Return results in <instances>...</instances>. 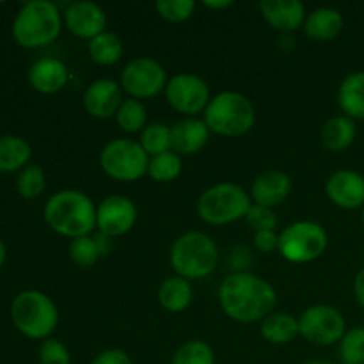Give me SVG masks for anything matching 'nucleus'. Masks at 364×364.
<instances>
[{
	"instance_id": "1",
	"label": "nucleus",
	"mask_w": 364,
	"mask_h": 364,
	"mask_svg": "<svg viewBox=\"0 0 364 364\" xmlns=\"http://www.w3.org/2000/svg\"><path fill=\"white\" fill-rule=\"evenodd\" d=\"M219 301L230 318L252 323L265 320L274 311L277 294L269 281L247 272H235L220 284Z\"/></svg>"
},
{
	"instance_id": "2",
	"label": "nucleus",
	"mask_w": 364,
	"mask_h": 364,
	"mask_svg": "<svg viewBox=\"0 0 364 364\" xmlns=\"http://www.w3.org/2000/svg\"><path fill=\"white\" fill-rule=\"evenodd\" d=\"M45 220L55 233L70 238L87 237L96 228V208L78 191H63L45 205Z\"/></svg>"
},
{
	"instance_id": "3",
	"label": "nucleus",
	"mask_w": 364,
	"mask_h": 364,
	"mask_svg": "<svg viewBox=\"0 0 364 364\" xmlns=\"http://www.w3.org/2000/svg\"><path fill=\"white\" fill-rule=\"evenodd\" d=\"M219 249L205 233L188 231L171 247V265L183 279H203L215 270Z\"/></svg>"
},
{
	"instance_id": "4",
	"label": "nucleus",
	"mask_w": 364,
	"mask_h": 364,
	"mask_svg": "<svg viewBox=\"0 0 364 364\" xmlns=\"http://www.w3.org/2000/svg\"><path fill=\"white\" fill-rule=\"evenodd\" d=\"M256 119L251 100L240 92L224 91L210 100L205 110V123L210 132L226 137L247 134Z\"/></svg>"
},
{
	"instance_id": "5",
	"label": "nucleus",
	"mask_w": 364,
	"mask_h": 364,
	"mask_svg": "<svg viewBox=\"0 0 364 364\" xmlns=\"http://www.w3.org/2000/svg\"><path fill=\"white\" fill-rule=\"evenodd\" d=\"M60 32V14L55 4L48 0L27 2L13 23V36L25 48H41L50 45Z\"/></svg>"
},
{
	"instance_id": "6",
	"label": "nucleus",
	"mask_w": 364,
	"mask_h": 364,
	"mask_svg": "<svg viewBox=\"0 0 364 364\" xmlns=\"http://www.w3.org/2000/svg\"><path fill=\"white\" fill-rule=\"evenodd\" d=\"M11 318L14 326L32 340H45L57 327L59 313L48 295L41 291H21L11 306Z\"/></svg>"
},
{
	"instance_id": "7",
	"label": "nucleus",
	"mask_w": 364,
	"mask_h": 364,
	"mask_svg": "<svg viewBox=\"0 0 364 364\" xmlns=\"http://www.w3.org/2000/svg\"><path fill=\"white\" fill-rule=\"evenodd\" d=\"M251 206V198L235 183L213 185L198 199L199 217L212 226H224L242 219Z\"/></svg>"
},
{
	"instance_id": "8",
	"label": "nucleus",
	"mask_w": 364,
	"mask_h": 364,
	"mask_svg": "<svg viewBox=\"0 0 364 364\" xmlns=\"http://www.w3.org/2000/svg\"><path fill=\"white\" fill-rule=\"evenodd\" d=\"M100 166L107 176L119 181H135L148 174L149 156L141 142L132 139L110 141L100 155Z\"/></svg>"
},
{
	"instance_id": "9",
	"label": "nucleus",
	"mask_w": 364,
	"mask_h": 364,
	"mask_svg": "<svg viewBox=\"0 0 364 364\" xmlns=\"http://www.w3.org/2000/svg\"><path fill=\"white\" fill-rule=\"evenodd\" d=\"M327 247V233L318 223L301 220L281 233L279 251L291 263H309L323 255Z\"/></svg>"
},
{
	"instance_id": "10",
	"label": "nucleus",
	"mask_w": 364,
	"mask_h": 364,
	"mask_svg": "<svg viewBox=\"0 0 364 364\" xmlns=\"http://www.w3.org/2000/svg\"><path fill=\"white\" fill-rule=\"evenodd\" d=\"M301 336L318 347H329L345 336V318L336 308L316 304L306 309L299 320Z\"/></svg>"
},
{
	"instance_id": "11",
	"label": "nucleus",
	"mask_w": 364,
	"mask_h": 364,
	"mask_svg": "<svg viewBox=\"0 0 364 364\" xmlns=\"http://www.w3.org/2000/svg\"><path fill=\"white\" fill-rule=\"evenodd\" d=\"M167 85L164 68L148 57H137L124 66L121 73V89L134 100L153 98Z\"/></svg>"
},
{
	"instance_id": "12",
	"label": "nucleus",
	"mask_w": 364,
	"mask_h": 364,
	"mask_svg": "<svg viewBox=\"0 0 364 364\" xmlns=\"http://www.w3.org/2000/svg\"><path fill=\"white\" fill-rule=\"evenodd\" d=\"M169 105L181 114H198L206 110L210 103V89L203 78L191 73L176 75L166 85Z\"/></svg>"
},
{
	"instance_id": "13",
	"label": "nucleus",
	"mask_w": 364,
	"mask_h": 364,
	"mask_svg": "<svg viewBox=\"0 0 364 364\" xmlns=\"http://www.w3.org/2000/svg\"><path fill=\"white\" fill-rule=\"evenodd\" d=\"M137 208L127 196H109L96 210V226L107 237H121L134 228Z\"/></svg>"
},
{
	"instance_id": "14",
	"label": "nucleus",
	"mask_w": 364,
	"mask_h": 364,
	"mask_svg": "<svg viewBox=\"0 0 364 364\" xmlns=\"http://www.w3.org/2000/svg\"><path fill=\"white\" fill-rule=\"evenodd\" d=\"M326 194L340 208H359L364 205V178L350 169L336 171L327 180Z\"/></svg>"
},
{
	"instance_id": "15",
	"label": "nucleus",
	"mask_w": 364,
	"mask_h": 364,
	"mask_svg": "<svg viewBox=\"0 0 364 364\" xmlns=\"http://www.w3.org/2000/svg\"><path fill=\"white\" fill-rule=\"evenodd\" d=\"M64 23L77 38L95 39L105 28L107 16L98 4L82 0L68 7L64 13Z\"/></svg>"
},
{
	"instance_id": "16",
	"label": "nucleus",
	"mask_w": 364,
	"mask_h": 364,
	"mask_svg": "<svg viewBox=\"0 0 364 364\" xmlns=\"http://www.w3.org/2000/svg\"><path fill=\"white\" fill-rule=\"evenodd\" d=\"M121 103H123V92L121 85L109 78L95 80L84 92V109L89 116L107 119L117 114Z\"/></svg>"
},
{
	"instance_id": "17",
	"label": "nucleus",
	"mask_w": 364,
	"mask_h": 364,
	"mask_svg": "<svg viewBox=\"0 0 364 364\" xmlns=\"http://www.w3.org/2000/svg\"><path fill=\"white\" fill-rule=\"evenodd\" d=\"M263 18L281 32H294L304 23L306 9L299 0H263L259 2Z\"/></svg>"
},
{
	"instance_id": "18",
	"label": "nucleus",
	"mask_w": 364,
	"mask_h": 364,
	"mask_svg": "<svg viewBox=\"0 0 364 364\" xmlns=\"http://www.w3.org/2000/svg\"><path fill=\"white\" fill-rule=\"evenodd\" d=\"M210 137V128L205 121L187 117L171 128V149L178 155H192L205 148Z\"/></svg>"
},
{
	"instance_id": "19",
	"label": "nucleus",
	"mask_w": 364,
	"mask_h": 364,
	"mask_svg": "<svg viewBox=\"0 0 364 364\" xmlns=\"http://www.w3.org/2000/svg\"><path fill=\"white\" fill-rule=\"evenodd\" d=\"M68 78H70V71H68L66 64L60 63L59 59H52V57L36 60L28 71L31 85L43 95H53V92L60 91L68 84Z\"/></svg>"
},
{
	"instance_id": "20",
	"label": "nucleus",
	"mask_w": 364,
	"mask_h": 364,
	"mask_svg": "<svg viewBox=\"0 0 364 364\" xmlns=\"http://www.w3.org/2000/svg\"><path fill=\"white\" fill-rule=\"evenodd\" d=\"M291 192V180L281 171H267L259 174L251 188V196L256 205L272 206L281 205Z\"/></svg>"
},
{
	"instance_id": "21",
	"label": "nucleus",
	"mask_w": 364,
	"mask_h": 364,
	"mask_svg": "<svg viewBox=\"0 0 364 364\" xmlns=\"http://www.w3.org/2000/svg\"><path fill=\"white\" fill-rule=\"evenodd\" d=\"M343 31V16L340 11L320 7L308 14L304 20V32L315 41H331Z\"/></svg>"
},
{
	"instance_id": "22",
	"label": "nucleus",
	"mask_w": 364,
	"mask_h": 364,
	"mask_svg": "<svg viewBox=\"0 0 364 364\" xmlns=\"http://www.w3.org/2000/svg\"><path fill=\"white\" fill-rule=\"evenodd\" d=\"M338 103L350 119H364V71L345 78L338 91Z\"/></svg>"
},
{
	"instance_id": "23",
	"label": "nucleus",
	"mask_w": 364,
	"mask_h": 364,
	"mask_svg": "<svg viewBox=\"0 0 364 364\" xmlns=\"http://www.w3.org/2000/svg\"><path fill=\"white\" fill-rule=\"evenodd\" d=\"M322 144L331 151H345L355 139V123L348 116H336L326 121L320 132Z\"/></svg>"
},
{
	"instance_id": "24",
	"label": "nucleus",
	"mask_w": 364,
	"mask_h": 364,
	"mask_svg": "<svg viewBox=\"0 0 364 364\" xmlns=\"http://www.w3.org/2000/svg\"><path fill=\"white\" fill-rule=\"evenodd\" d=\"M301 334L299 320L288 313H274L262 323L263 340L272 345H287Z\"/></svg>"
},
{
	"instance_id": "25",
	"label": "nucleus",
	"mask_w": 364,
	"mask_h": 364,
	"mask_svg": "<svg viewBox=\"0 0 364 364\" xmlns=\"http://www.w3.org/2000/svg\"><path fill=\"white\" fill-rule=\"evenodd\" d=\"M159 302L169 313H180L192 302V287L183 277H169L160 284Z\"/></svg>"
},
{
	"instance_id": "26",
	"label": "nucleus",
	"mask_w": 364,
	"mask_h": 364,
	"mask_svg": "<svg viewBox=\"0 0 364 364\" xmlns=\"http://www.w3.org/2000/svg\"><path fill=\"white\" fill-rule=\"evenodd\" d=\"M31 159V146L14 135L0 137V173H13L21 169Z\"/></svg>"
},
{
	"instance_id": "27",
	"label": "nucleus",
	"mask_w": 364,
	"mask_h": 364,
	"mask_svg": "<svg viewBox=\"0 0 364 364\" xmlns=\"http://www.w3.org/2000/svg\"><path fill=\"white\" fill-rule=\"evenodd\" d=\"M89 55L96 64L110 66V64H116L123 55V43L112 32H102L89 43Z\"/></svg>"
},
{
	"instance_id": "28",
	"label": "nucleus",
	"mask_w": 364,
	"mask_h": 364,
	"mask_svg": "<svg viewBox=\"0 0 364 364\" xmlns=\"http://www.w3.org/2000/svg\"><path fill=\"white\" fill-rule=\"evenodd\" d=\"M181 167H183L181 156L174 151H166L149 159L148 174L151 180L166 183V181H173L180 176Z\"/></svg>"
},
{
	"instance_id": "29",
	"label": "nucleus",
	"mask_w": 364,
	"mask_h": 364,
	"mask_svg": "<svg viewBox=\"0 0 364 364\" xmlns=\"http://www.w3.org/2000/svg\"><path fill=\"white\" fill-rule=\"evenodd\" d=\"M116 117L121 130L128 132V134H135V132H141L146 128L148 114H146L144 105H142L139 100L130 98V100H124V102L121 103Z\"/></svg>"
},
{
	"instance_id": "30",
	"label": "nucleus",
	"mask_w": 364,
	"mask_h": 364,
	"mask_svg": "<svg viewBox=\"0 0 364 364\" xmlns=\"http://www.w3.org/2000/svg\"><path fill=\"white\" fill-rule=\"evenodd\" d=\"M141 146L148 156L171 151V128L164 123H153L142 130Z\"/></svg>"
},
{
	"instance_id": "31",
	"label": "nucleus",
	"mask_w": 364,
	"mask_h": 364,
	"mask_svg": "<svg viewBox=\"0 0 364 364\" xmlns=\"http://www.w3.org/2000/svg\"><path fill=\"white\" fill-rule=\"evenodd\" d=\"M173 364H215V355L208 343L191 340L174 352Z\"/></svg>"
},
{
	"instance_id": "32",
	"label": "nucleus",
	"mask_w": 364,
	"mask_h": 364,
	"mask_svg": "<svg viewBox=\"0 0 364 364\" xmlns=\"http://www.w3.org/2000/svg\"><path fill=\"white\" fill-rule=\"evenodd\" d=\"M18 192L25 199H36L43 194L46 187V178L41 167L28 166L20 173L16 180Z\"/></svg>"
},
{
	"instance_id": "33",
	"label": "nucleus",
	"mask_w": 364,
	"mask_h": 364,
	"mask_svg": "<svg viewBox=\"0 0 364 364\" xmlns=\"http://www.w3.org/2000/svg\"><path fill=\"white\" fill-rule=\"evenodd\" d=\"M100 256H102V252H100L95 237L87 235V237L75 238L70 244V258L73 259L75 265L82 267V269H89V267L95 265Z\"/></svg>"
},
{
	"instance_id": "34",
	"label": "nucleus",
	"mask_w": 364,
	"mask_h": 364,
	"mask_svg": "<svg viewBox=\"0 0 364 364\" xmlns=\"http://www.w3.org/2000/svg\"><path fill=\"white\" fill-rule=\"evenodd\" d=\"M340 359L343 364H364V329L358 327L341 338Z\"/></svg>"
},
{
	"instance_id": "35",
	"label": "nucleus",
	"mask_w": 364,
	"mask_h": 364,
	"mask_svg": "<svg viewBox=\"0 0 364 364\" xmlns=\"http://www.w3.org/2000/svg\"><path fill=\"white\" fill-rule=\"evenodd\" d=\"M160 16L171 23H181L188 20L196 9V4L192 0H159L155 4Z\"/></svg>"
},
{
	"instance_id": "36",
	"label": "nucleus",
	"mask_w": 364,
	"mask_h": 364,
	"mask_svg": "<svg viewBox=\"0 0 364 364\" xmlns=\"http://www.w3.org/2000/svg\"><path fill=\"white\" fill-rule=\"evenodd\" d=\"M245 219H247L249 228L256 233L258 231H274V228L277 226L276 213L272 212V208H267V206L252 205Z\"/></svg>"
},
{
	"instance_id": "37",
	"label": "nucleus",
	"mask_w": 364,
	"mask_h": 364,
	"mask_svg": "<svg viewBox=\"0 0 364 364\" xmlns=\"http://www.w3.org/2000/svg\"><path fill=\"white\" fill-rule=\"evenodd\" d=\"M41 364H71L70 350L57 340H45L39 348Z\"/></svg>"
},
{
	"instance_id": "38",
	"label": "nucleus",
	"mask_w": 364,
	"mask_h": 364,
	"mask_svg": "<svg viewBox=\"0 0 364 364\" xmlns=\"http://www.w3.org/2000/svg\"><path fill=\"white\" fill-rule=\"evenodd\" d=\"M91 364H132V359L124 350L109 348V350H103L102 354L96 355Z\"/></svg>"
},
{
	"instance_id": "39",
	"label": "nucleus",
	"mask_w": 364,
	"mask_h": 364,
	"mask_svg": "<svg viewBox=\"0 0 364 364\" xmlns=\"http://www.w3.org/2000/svg\"><path fill=\"white\" fill-rule=\"evenodd\" d=\"M255 247L262 252H272L279 249V237L274 231H258L255 235Z\"/></svg>"
},
{
	"instance_id": "40",
	"label": "nucleus",
	"mask_w": 364,
	"mask_h": 364,
	"mask_svg": "<svg viewBox=\"0 0 364 364\" xmlns=\"http://www.w3.org/2000/svg\"><path fill=\"white\" fill-rule=\"evenodd\" d=\"M354 294H355V299H358L359 304H361L364 308V267L361 270H359L358 276H355Z\"/></svg>"
},
{
	"instance_id": "41",
	"label": "nucleus",
	"mask_w": 364,
	"mask_h": 364,
	"mask_svg": "<svg viewBox=\"0 0 364 364\" xmlns=\"http://www.w3.org/2000/svg\"><path fill=\"white\" fill-rule=\"evenodd\" d=\"M203 6L208 7V9H226V7L233 6V2L231 0H223V2H208L206 0V2H203Z\"/></svg>"
},
{
	"instance_id": "42",
	"label": "nucleus",
	"mask_w": 364,
	"mask_h": 364,
	"mask_svg": "<svg viewBox=\"0 0 364 364\" xmlns=\"http://www.w3.org/2000/svg\"><path fill=\"white\" fill-rule=\"evenodd\" d=\"M4 262H6V245L0 242V267L4 265Z\"/></svg>"
},
{
	"instance_id": "43",
	"label": "nucleus",
	"mask_w": 364,
	"mask_h": 364,
	"mask_svg": "<svg viewBox=\"0 0 364 364\" xmlns=\"http://www.w3.org/2000/svg\"><path fill=\"white\" fill-rule=\"evenodd\" d=\"M304 364H336V363H331V361H309V363H304Z\"/></svg>"
},
{
	"instance_id": "44",
	"label": "nucleus",
	"mask_w": 364,
	"mask_h": 364,
	"mask_svg": "<svg viewBox=\"0 0 364 364\" xmlns=\"http://www.w3.org/2000/svg\"><path fill=\"white\" fill-rule=\"evenodd\" d=\"M363 226H364V210H363Z\"/></svg>"
},
{
	"instance_id": "45",
	"label": "nucleus",
	"mask_w": 364,
	"mask_h": 364,
	"mask_svg": "<svg viewBox=\"0 0 364 364\" xmlns=\"http://www.w3.org/2000/svg\"><path fill=\"white\" fill-rule=\"evenodd\" d=\"M363 329H364V327H363Z\"/></svg>"
}]
</instances>
